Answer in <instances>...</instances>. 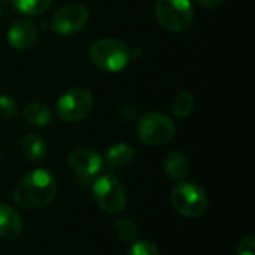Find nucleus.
<instances>
[{
    "label": "nucleus",
    "mask_w": 255,
    "mask_h": 255,
    "mask_svg": "<svg viewBox=\"0 0 255 255\" xmlns=\"http://www.w3.org/2000/svg\"><path fill=\"white\" fill-rule=\"evenodd\" d=\"M57 196L55 176L45 169L24 175L12 190V199L24 211H39L52 203Z\"/></svg>",
    "instance_id": "nucleus-1"
},
{
    "label": "nucleus",
    "mask_w": 255,
    "mask_h": 255,
    "mask_svg": "<svg viewBox=\"0 0 255 255\" xmlns=\"http://www.w3.org/2000/svg\"><path fill=\"white\" fill-rule=\"evenodd\" d=\"M131 48L121 39L103 37L90 48V60L96 67L105 72L117 73L127 67L131 60Z\"/></svg>",
    "instance_id": "nucleus-2"
},
{
    "label": "nucleus",
    "mask_w": 255,
    "mask_h": 255,
    "mask_svg": "<svg viewBox=\"0 0 255 255\" xmlns=\"http://www.w3.org/2000/svg\"><path fill=\"white\" fill-rule=\"evenodd\" d=\"M176 133V126L170 117L161 112H148L136 120V134L143 145L163 146Z\"/></svg>",
    "instance_id": "nucleus-3"
},
{
    "label": "nucleus",
    "mask_w": 255,
    "mask_h": 255,
    "mask_svg": "<svg viewBox=\"0 0 255 255\" xmlns=\"http://www.w3.org/2000/svg\"><path fill=\"white\" fill-rule=\"evenodd\" d=\"M91 194L96 205L106 214H120L127 206V191L123 182L111 173H105L96 178Z\"/></svg>",
    "instance_id": "nucleus-4"
},
{
    "label": "nucleus",
    "mask_w": 255,
    "mask_h": 255,
    "mask_svg": "<svg viewBox=\"0 0 255 255\" xmlns=\"http://www.w3.org/2000/svg\"><path fill=\"white\" fill-rule=\"evenodd\" d=\"M170 203L179 215L185 218H199L208 209V196L199 184L184 181L172 190Z\"/></svg>",
    "instance_id": "nucleus-5"
},
{
    "label": "nucleus",
    "mask_w": 255,
    "mask_h": 255,
    "mask_svg": "<svg viewBox=\"0 0 255 255\" xmlns=\"http://www.w3.org/2000/svg\"><path fill=\"white\" fill-rule=\"evenodd\" d=\"M155 18L164 30L179 33L193 22L194 7L191 0H157Z\"/></svg>",
    "instance_id": "nucleus-6"
},
{
    "label": "nucleus",
    "mask_w": 255,
    "mask_h": 255,
    "mask_svg": "<svg viewBox=\"0 0 255 255\" xmlns=\"http://www.w3.org/2000/svg\"><path fill=\"white\" fill-rule=\"evenodd\" d=\"M94 108V96L88 88L75 87L61 94L55 112L64 123H79L85 120Z\"/></svg>",
    "instance_id": "nucleus-7"
},
{
    "label": "nucleus",
    "mask_w": 255,
    "mask_h": 255,
    "mask_svg": "<svg viewBox=\"0 0 255 255\" xmlns=\"http://www.w3.org/2000/svg\"><path fill=\"white\" fill-rule=\"evenodd\" d=\"M88 19V9L81 3L70 1L52 15L51 28L58 36H73L87 25Z\"/></svg>",
    "instance_id": "nucleus-8"
},
{
    "label": "nucleus",
    "mask_w": 255,
    "mask_h": 255,
    "mask_svg": "<svg viewBox=\"0 0 255 255\" xmlns=\"http://www.w3.org/2000/svg\"><path fill=\"white\" fill-rule=\"evenodd\" d=\"M67 163L70 170L84 181L96 178L99 172L103 169V157L97 151L88 148L75 149L69 155Z\"/></svg>",
    "instance_id": "nucleus-9"
},
{
    "label": "nucleus",
    "mask_w": 255,
    "mask_h": 255,
    "mask_svg": "<svg viewBox=\"0 0 255 255\" xmlns=\"http://www.w3.org/2000/svg\"><path fill=\"white\" fill-rule=\"evenodd\" d=\"M37 40V27L28 19L15 21L7 30V42L16 51L30 49Z\"/></svg>",
    "instance_id": "nucleus-10"
},
{
    "label": "nucleus",
    "mask_w": 255,
    "mask_h": 255,
    "mask_svg": "<svg viewBox=\"0 0 255 255\" xmlns=\"http://www.w3.org/2000/svg\"><path fill=\"white\" fill-rule=\"evenodd\" d=\"M24 223L21 215L9 205L0 203V239L13 241L22 233Z\"/></svg>",
    "instance_id": "nucleus-11"
},
{
    "label": "nucleus",
    "mask_w": 255,
    "mask_h": 255,
    "mask_svg": "<svg viewBox=\"0 0 255 255\" xmlns=\"http://www.w3.org/2000/svg\"><path fill=\"white\" fill-rule=\"evenodd\" d=\"M21 152L24 155V158L33 164H39L45 160L46 157V145L45 140L36 134V133H30L25 134L21 140Z\"/></svg>",
    "instance_id": "nucleus-12"
},
{
    "label": "nucleus",
    "mask_w": 255,
    "mask_h": 255,
    "mask_svg": "<svg viewBox=\"0 0 255 255\" xmlns=\"http://www.w3.org/2000/svg\"><path fill=\"white\" fill-rule=\"evenodd\" d=\"M22 115H24L25 123L33 127H46L52 121L51 109L45 103H40V102H31L25 105Z\"/></svg>",
    "instance_id": "nucleus-13"
},
{
    "label": "nucleus",
    "mask_w": 255,
    "mask_h": 255,
    "mask_svg": "<svg viewBox=\"0 0 255 255\" xmlns=\"http://www.w3.org/2000/svg\"><path fill=\"white\" fill-rule=\"evenodd\" d=\"M163 166H164V172L167 173V176L175 179V181L184 179L188 175V172H190V161L179 151L169 152L166 155V158H164Z\"/></svg>",
    "instance_id": "nucleus-14"
},
{
    "label": "nucleus",
    "mask_w": 255,
    "mask_h": 255,
    "mask_svg": "<svg viewBox=\"0 0 255 255\" xmlns=\"http://www.w3.org/2000/svg\"><path fill=\"white\" fill-rule=\"evenodd\" d=\"M134 155H136V151H134V148L131 145L124 143V142H120V143L112 145L106 151L105 160L112 167H121V166L128 164L134 158Z\"/></svg>",
    "instance_id": "nucleus-15"
},
{
    "label": "nucleus",
    "mask_w": 255,
    "mask_h": 255,
    "mask_svg": "<svg viewBox=\"0 0 255 255\" xmlns=\"http://www.w3.org/2000/svg\"><path fill=\"white\" fill-rule=\"evenodd\" d=\"M10 1L19 13L28 16L42 15L52 4V0H10Z\"/></svg>",
    "instance_id": "nucleus-16"
},
{
    "label": "nucleus",
    "mask_w": 255,
    "mask_h": 255,
    "mask_svg": "<svg viewBox=\"0 0 255 255\" xmlns=\"http://www.w3.org/2000/svg\"><path fill=\"white\" fill-rule=\"evenodd\" d=\"M196 105V99L190 91H181L175 96L173 102H172V112L178 117V118H185L188 117Z\"/></svg>",
    "instance_id": "nucleus-17"
},
{
    "label": "nucleus",
    "mask_w": 255,
    "mask_h": 255,
    "mask_svg": "<svg viewBox=\"0 0 255 255\" xmlns=\"http://www.w3.org/2000/svg\"><path fill=\"white\" fill-rule=\"evenodd\" d=\"M114 233L118 241L124 244H133L137 238V226L130 218H120L114 224Z\"/></svg>",
    "instance_id": "nucleus-18"
},
{
    "label": "nucleus",
    "mask_w": 255,
    "mask_h": 255,
    "mask_svg": "<svg viewBox=\"0 0 255 255\" xmlns=\"http://www.w3.org/2000/svg\"><path fill=\"white\" fill-rule=\"evenodd\" d=\"M127 255H161L160 250L149 241H134Z\"/></svg>",
    "instance_id": "nucleus-19"
},
{
    "label": "nucleus",
    "mask_w": 255,
    "mask_h": 255,
    "mask_svg": "<svg viewBox=\"0 0 255 255\" xmlns=\"http://www.w3.org/2000/svg\"><path fill=\"white\" fill-rule=\"evenodd\" d=\"M18 114V103L7 94H0V117L12 118Z\"/></svg>",
    "instance_id": "nucleus-20"
},
{
    "label": "nucleus",
    "mask_w": 255,
    "mask_h": 255,
    "mask_svg": "<svg viewBox=\"0 0 255 255\" xmlns=\"http://www.w3.org/2000/svg\"><path fill=\"white\" fill-rule=\"evenodd\" d=\"M238 255H255V239L253 236H245L239 241L238 248H236Z\"/></svg>",
    "instance_id": "nucleus-21"
},
{
    "label": "nucleus",
    "mask_w": 255,
    "mask_h": 255,
    "mask_svg": "<svg viewBox=\"0 0 255 255\" xmlns=\"http://www.w3.org/2000/svg\"><path fill=\"white\" fill-rule=\"evenodd\" d=\"M120 117L124 120V121H134L139 118V114H137V108L134 105H124L120 108Z\"/></svg>",
    "instance_id": "nucleus-22"
},
{
    "label": "nucleus",
    "mask_w": 255,
    "mask_h": 255,
    "mask_svg": "<svg viewBox=\"0 0 255 255\" xmlns=\"http://www.w3.org/2000/svg\"><path fill=\"white\" fill-rule=\"evenodd\" d=\"M197 4L203 6V7H209V9H214V7H218L221 6L226 0H194Z\"/></svg>",
    "instance_id": "nucleus-23"
},
{
    "label": "nucleus",
    "mask_w": 255,
    "mask_h": 255,
    "mask_svg": "<svg viewBox=\"0 0 255 255\" xmlns=\"http://www.w3.org/2000/svg\"><path fill=\"white\" fill-rule=\"evenodd\" d=\"M7 9V0H0V18L6 13Z\"/></svg>",
    "instance_id": "nucleus-24"
}]
</instances>
